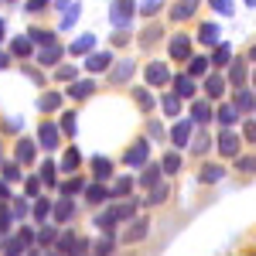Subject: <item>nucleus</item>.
<instances>
[{"label": "nucleus", "mask_w": 256, "mask_h": 256, "mask_svg": "<svg viewBox=\"0 0 256 256\" xmlns=\"http://www.w3.org/2000/svg\"><path fill=\"white\" fill-rule=\"evenodd\" d=\"M41 181H44V184H55V164H52V160L41 164Z\"/></svg>", "instance_id": "obj_38"}, {"label": "nucleus", "mask_w": 256, "mask_h": 256, "mask_svg": "<svg viewBox=\"0 0 256 256\" xmlns=\"http://www.w3.org/2000/svg\"><path fill=\"white\" fill-rule=\"evenodd\" d=\"M171 140H174V147H188V140H192V120H181V123H174Z\"/></svg>", "instance_id": "obj_8"}, {"label": "nucleus", "mask_w": 256, "mask_h": 256, "mask_svg": "<svg viewBox=\"0 0 256 256\" xmlns=\"http://www.w3.org/2000/svg\"><path fill=\"white\" fill-rule=\"evenodd\" d=\"M4 31H7V24H4V20H0V41H4Z\"/></svg>", "instance_id": "obj_59"}, {"label": "nucleus", "mask_w": 256, "mask_h": 256, "mask_svg": "<svg viewBox=\"0 0 256 256\" xmlns=\"http://www.w3.org/2000/svg\"><path fill=\"white\" fill-rule=\"evenodd\" d=\"M174 96L178 99H192L195 96V79H192V76H178L174 79Z\"/></svg>", "instance_id": "obj_9"}, {"label": "nucleus", "mask_w": 256, "mask_h": 256, "mask_svg": "<svg viewBox=\"0 0 256 256\" xmlns=\"http://www.w3.org/2000/svg\"><path fill=\"white\" fill-rule=\"evenodd\" d=\"M246 140H253V144H256V120L246 123Z\"/></svg>", "instance_id": "obj_53"}, {"label": "nucleus", "mask_w": 256, "mask_h": 256, "mask_svg": "<svg viewBox=\"0 0 256 256\" xmlns=\"http://www.w3.org/2000/svg\"><path fill=\"white\" fill-rule=\"evenodd\" d=\"M92 48H96V38H92V34H82L68 52H72V55H86V52H92Z\"/></svg>", "instance_id": "obj_15"}, {"label": "nucleus", "mask_w": 256, "mask_h": 256, "mask_svg": "<svg viewBox=\"0 0 256 256\" xmlns=\"http://www.w3.org/2000/svg\"><path fill=\"white\" fill-rule=\"evenodd\" d=\"M130 192H134V181H130V178H120V181H116V188H113L110 195L123 198V195H130Z\"/></svg>", "instance_id": "obj_32"}, {"label": "nucleus", "mask_w": 256, "mask_h": 256, "mask_svg": "<svg viewBox=\"0 0 256 256\" xmlns=\"http://www.w3.org/2000/svg\"><path fill=\"white\" fill-rule=\"evenodd\" d=\"M79 150H76V147H68V154H65V158H62V171H68V174H72V171H79Z\"/></svg>", "instance_id": "obj_20"}, {"label": "nucleus", "mask_w": 256, "mask_h": 256, "mask_svg": "<svg viewBox=\"0 0 256 256\" xmlns=\"http://www.w3.org/2000/svg\"><path fill=\"white\" fill-rule=\"evenodd\" d=\"M92 174H96L99 181H102V178H110V174H113V164H110L106 158H96V160H92Z\"/></svg>", "instance_id": "obj_23"}, {"label": "nucleus", "mask_w": 256, "mask_h": 256, "mask_svg": "<svg viewBox=\"0 0 256 256\" xmlns=\"http://www.w3.org/2000/svg\"><path fill=\"white\" fill-rule=\"evenodd\" d=\"M58 79L62 82H72V79H76V68H72V65H68V68H58Z\"/></svg>", "instance_id": "obj_52"}, {"label": "nucleus", "mask_w": 256, "mask_h": 256, "mask_svg": "<svg viewBox=\"0 0 256 256\" xmlns=\"http://www.w3.org/2000/svg\"><path fill=\"white\" fill-rule=\"evenodd\" d=\"M7 65H10V58H7V55L0 52V68H7Z\"/></svg>", "instance_id": "obj_58"}, {"label": "nucleus", "mask_w": 256, "mask_h": 256, "mask_svg": "<svg viewBox=\"0 0 256 256\" xmlns=\"http://www.w3.org/2000/svg\"><path fill=\"white\" fill-rule=\"evenodd\" d=\"M229 76H232V86H242V82H246V65H242V62H236Z\"/></svg>", "instance_id": "obj_37"}, {"label": "nucleus", "mask_w": 256, "mask_h": 256, "mask_svg": "<svg viewBox=\"0 0 256 256\" xmlns=\"http://www.w3.org/2000/svg\"><path fill=\"white\" fill-rule=\"evenodd\" d=\"M171 58H178V62H184V58H192V41L184 38V34H178V38H171Z\"/></svg>", "instance_id": "obj_5"}, {"label": "nucleus", "mask_w": 256, "mask_h": 256, "mask_svg": "<svg viewBox=\"0 0 256 256\" xmlns=\"http://www.w3.org/2000/svg\"><path fill=\"white\" fill-rule=\"evenodd\" d=\"M38 188H41V181H38V178H31V181H28V195H38Z\"/></svg>", "instance_id": "obj_55"}, {"label": "nucleus", "mask_w": 256, "mask_h": 256, "mask_svg": "<svg viewBox=\"0 0 256 256\" xmlns=\"http://www.w3.org/2000/svg\"><path fill=\"white\" fill-rule=\"evenodd\" d=\"M110 65H113V55H110V52H96V55L86 58V68H89L92 76H96V72H106Z\"/></svg>", "instance_id": "obj_6"}, {"label": "nucleus", "mask_w": 256, "mask_h": 256, "mask_svg": "<svg viewBox=\"0 0 256 256\" xmlns=\"http://www.w3.org/2000/svg\"><path fill=\"white\" fill-rule=\"evenodd\" d=\"M62 55H65V52H62L58 44L52 41V44H44V52H41V55H38V62H41V65H55V62H58Z\"/></svg>", "instance_id": "obj_11"}, {"label": "nucleus", "mask_w": 256, "mask_h": 256, "mask_svg": "<svg viewBox=\"0 0 256 256\" xmlns=\"http://www.w3.org/2000/svg\"><path fill=\"white\" fill-rule=\"evenodd\" d=\"M195 150H198V154H205V150H208V137H202V140H198V144H195Z\"/></svg>", "instance_id": "obj_57"}, {"label": "nucleus", "mask_w": 256, "mask_h": 256, "mask_svg": "<svg viewBox=\"0 0 256 256\" xmlns=\"http://www.w3.org/2000/svg\"><path fill=\"white\" fill-rule=\"evenodd\" d=\"M110 18H113V24H123V28H126V24H130V18H134V0H116Z\"/></svg>", "instance_id": "obj_3"}, {"label": "nucleus", "mask_w": 256, "mask_h": 256, "mask_svg": "<svg viewBox=\"0 0 256 256\" xmlns=\"http://www.w3.org/2000/svg\"><path fill=\"white\" fill-rule=\"evenodd\" d=\"M76 20H79V7H68V14L62 18V28H72Z\"/></svg>", "instance_id": "obj_47"}, {"label": "nucleus", "mask_w": 256, "mask_h": 256, "mask_svg": "<svg viewBox=\"0 0 256 256\" xmlns=\"http://www.w3.org/2000/svg\"><path fill=\"white\" fill-rule=\"evenodd\" d=\"M62 130H65L68 137L76 134V113H65V116H62Z\"/></svg>", "instance_id": "obj_44"}, {"label": "nucleus", "mask_w": 256, "mask_h": 256, "mask_svg": "<svg viewBox=\"0 0 256 256\" xmlns=\"http://www.w3.org/2000/svg\"><path fill=\"white\" fill-rule=\"evenodd\" d=\"M72 212H76V205H72V202H58V205H55V222H68Z\"/></svg>", "instance_id": "obj_27"}, {"label": "nucleus", "mask_w": 256, "mask_h": 256, "mask_svg": "<svg viewBox=\"0 0 256 256\" xmlns=\"http://www.w3.org/2000/svg\"><path fill=\"white\" fill-rule=\"evenodd\" d=\"M205 92H208L212 99H218L222 92H226V79H222V76H208V79H205Z\"/></svg>", "instance_id": "obj_12"}, {"label": "nucleus", "mask_w": 256, "mask_h": 256, "mask_svg": "<svg viewBox=\"0 0 256 256\" xmlns=\"http://www.w3.org/2000/svg\"><path fill=\"white\" fill-rule=\"evenodd\" d=\"M192 120H195V123H208V120H212V106H208V102H195V106H192Z\"/></svg>", "instance_id": "obj_17"}, {"label": "nucleus", "mask_w": 256, "mask_h": 256, "mask_svg": "<svg viewBox=\"0 0 256 256\" xmlns=\"http://www.w3.org/2000/svg\"><path fill=\"white\" fill-rule=\"evenodd\" d=\"M208 4L216 7L222 18H232V10H236V4H232V0H208Z\"/></svg>", "instance_id": "obj_30"}, {"label": "nucleus", "mask_w": 256, "mask_h": 256, "mask_svg": "<svg viewBox=\"0 0 256 256\" xmlns=\"http://www.w3.org/2000/svg\"><path fill=\"white\" fill-rule=\"evenodd\" d=\"M38 140H41V147H44V150H55V147H58V126H52V123H41Z\"/></svg>", "instance_id": "obj_7"}, {"label": "nucleus", "mask_w": 256, "mask_h": 256, "mask_svg": "<svg viewBox=\"0 0 256 256\" xmlns=\"http://www.w3.org/2000/svg\"><path fill=\"white\" fill-rule=\"evenodd\" d=\"M0 198H7V188H4V181H0Z\"/></svg>", "instance_id": "obj_60"}, {"label": "nucleus", "mask_w": 256, "mask_h": 256, "mask_svg": "<svg viewBox=\"0 0 256 256\" xmlns=\"http://www.w3.org/2000/svg\"><path fill=\"white\" fill-rule=\"evenodd\" d=\"M246 4H250V7H256V0H246Z\"/></svg>", "instance_id": "obj_62"}, {"label": "nucleus", "mask_w": 256, "mask_h": 256, "mask_svg": "<svg viewBox=\"0 0 256 256\" xmlns=\"http://www.w3.org/2000/svg\"><path fill=\"white\" fill-rule=\"evenodd\" d=\"M4 178H7V181H20L18 164H4Z\"/></svg>", "instance_id": "obj_49"}, {"label": "nucleus", "mask_w": 256, "mask_h": 256, "mask_svg": "<svg viewBox=\"0 0 256 256\" xmlns=\"http://www.w3.org/2000/svg\"><path fill=\"white\" fill-rule=\"evenodd\" d=\"M250 58H253V62H256V44H253V52H250Z\"/></svg>", "instance_id": "obj_61"}, {"label": "nucleus", "mask_w": 256, "mask_h": 256, "mask_svg": "<svg viewBox=\"0 0 256 256\" xmlns=\"http://www.w3.org/2000/svg\"><path fill=\"white\" fill-rule=\"evenodd\" d=\"M208 65H212L208 58H192V68H188V72H192V79H195V76H205V72H208Z\"/></svg>", "instance_id": "obj_33"}, {"label": "nucleus", "mask_w": 256, "mask_h": 256, "mask_svg": "<svg viewBox=\"0 0 256 256\" xmlns=\"http://www.w3.org/2000/svg\"><path fill=\"white\" fill-rule=\"evenodd\" d=\"M147 236V218H140V222H134V229L123 236V242H140V239Z\"/></svg>", "instance_id": "obj_18"}, {"label": "nucleus", "mask_w": 256, "mask_h": 256, "mask_svg": "<svg viewBox=\"0 0 256 256\" xmlns=\"http://www.w3.org/2000/svg\"><path fill=\"white\" fill-rule=\"evenodd\" d=\"M253 82H256V76H253Z\"/></svg>", "instance_id": "obj_63"}, {"label": "nucleus", "mask_w": 256, "mask_h": 256, "mask_svg": "<svg viewBox=\"0 0 256 256\" xmlns=\"http://www.w3.org/2000/svg\"><path fill=\"white\" fill-rule=\"evenodd\" d=\"M236 120H239V110H236V106H222V110H218V123H222V126H232Z\"/></svg>", "instance_id": "obj_24"}, {"label": "nucleus", "mask_w": 256, "mask_h": 256, "mask_svg": "<svg viewBox=\"0 0 256 256\" xmlns=\"http://www.w3.org/2000/svg\"><path fill=\"white\" fill-rule=\"evenodd\" d=\"M229 58H232V48H229V44H216L212 62H216V65H229Z\"/></svg>", "instance_id": "obj_29"}, {"label": "nucleus", "mask_w": 256, "mask_h": 256, "mask_svg": "<svg viewBox=\"0 0 256 256\" xmlns=\"http://www.w3.org/2000/svg\"><path fill=\"white\" fill-rule=\"evenodd\" d=\"M62 192H65V195H76V192H82V178H72L68 184H62Z\"/></svg>", "instance_id": "obj_46"}, {"label": "nucleus", "mask_w": 256, "mask_h": 256, "mask_svg": "<svg viewBox=\"0 0 256 256\" xmlns=\"http://www.w3.org/2000/svg\"><path fill=\"white\" fill-rule=\"evenodd\" d=\"M20 242H24V246H31V242H34V236H31V229H24V232H20Z\"/></svg>", "instance_id": "obj_56"}, {"label": "nucleus", "mask_w": 256, "mask_h": 256, "mask_svg": "<svg viewBox=\"0 0 256 256\" xmlns=\"http://www.w3.org/2000/svg\"><path fill=\"white\" fill-rule=\"evenodd\" d=\"M76 242H79V239L72 236V232H68V236H58V253H72V250H76Z\"/></svg>", "instance_id": "obj_36"}, {"label": "nucleus", "mask_w": 256, "mask_h": 256, "mask_svg": "<svg viewBox=\"0 0 256 256\" xmlns=\"http://www.w3.org/2000/svg\"><path fill=\"white\" fill-rule=\"evenodd\" d=\"M160 171H164V174H178V171H181V158H178V154H168V158L160 160Z\"/></svg>", "instance_id": "obj_26"}, {"label": "nucleus", "mask_w": 256, "mask_h": 256, "mask_svg": "<svg viewBox=\"0 0 256 256\" xmlns=\"http://www.w3.org/2000/svg\"><path fill=\"white\" fill-rule=\"evenodd\" d=\"M222 168L218 164H208V168H202V184H216V181H222Z\"/></svg>", "instance_id": "obj_16"}, {"label": "nucleus", "mask_w": 256, "mask_h": 256, "mask_svg": "<svg viewBox=\"0 0 256 256\" xmlns=\"http://www.w3.org/2000/svg\"><path fill=\"white\" fill-rule=\"evenodd\" d=\"M147 158H150V144H147V140H137L123 160H126L130 168H144V164H147Z\"/></svg>", "instance_id": "obj_2"}, {"label": "nucleus", "mask_w": 256, "mask_h": 256, "mask_svg": "<svg viewBox=\"0 0 256 256\" xmlns=\"http://www.w3.org/2000/svg\"><path fill=\"white\" fill-rule=\"evenodd\" d=\"M198 41H202V44H218V24H202Z\"/></svg>", "instance_id": "obj_14"}, {"label": "nucleus", "mask_w": 256, "mask_h": 256, "mask_svg": "<svg viewBox=\"0 0 256 256\" xmlns=\"http://www.w3.org/2000/svg\"><path fill=\"white\" fill-rule=\"evenodd\" d=\"M158 181H160V168L150 164V168L144 171V178H140V184H144V188H158Z\"/></svg>", "instance_id": "obj_25"}, {"label": "nucleus", "mask_w": 256, "mask_h": 256, "mask_svg": "<svg viewBox=\"0 0 256 256\" xmlns=\"http://www.w3.org/2000/svg\"><path fill=\"white\" fill-rule=\"evenodd\" d=\"M253 102H256V99L250 96V92H239V99H236V106H239V110H253Z\"/></svg>", "instance_id": "obj_48"}, {"label": "nucleus", "mask_w": 256, "mask_h": 256, "mask_svg": "<svg viewBox=\"0 0 256 256\" xmlns=\"http://www.w3.org/2000/svg\"><path fill=\"white\" fill-rule=\"evenodd\" d=\"M110 253H113V236L99 239V250H96V256H110Z\"/></svg>", "instance_id": "obj_45"}, {"label": "nucleus", "mask_w": 256, "mask_h": 256, "mask_svg": "<svg viewBox=\"0 0 256 256\" xmlns=\"http://www.w3.org/2000/svg\"><path fill=\"white\" fill-rule=\"evenodd\" d=\"M236 168H239V171H256V158H239Z\"/></svg>", "instance_id": "obj_50"}, {"label": "nucleus", "mask_w": 256, "mask_h": 256, "mask_svg": "<svg viewBox=\"0 0 256 256\" xmlns=\"http://www.w3.org/2000/svg\"><path fill=\"white\" fill-rule=\"evenodd\" d=\"M10 4H14V0H10Z\"/></svg>", "instance_id": "obj_64"}, {"label": "nucleus", "mask_w": 256, "mask_h": 256, "mask_svg": "<svg viewBox=\"0 0 256 256\" xmlns=\"http://www.w3.org/2000/svg\"><path fill=\"white\" fill-rule=\"evenodd\" d=\"M58 106H62L58 92H44V96H41V113H55Z\"/></svg>", "instance_id": "obj_21"}, {"label": "nucleus", "mask_w": 256, "mask_h": 256, "mask_svg": "<svg viewBox=\"0 0 256 256\" xmlns=\"http://www.w3.org/2000/svg\"><path fill=\"white\" fill-rule=\"evenodd\" d=\"M134 99H137L140 110H154V96H150L147 89H137V92H134Z\"/></svg>", "instance_id": "obj_31"}, {"label": "nucleus", "mask_w": 256, "mask_h": 256, "mask_svg": "<svg viewBox=\"0 0 256 256\" xmlns=\"http://www.w3.org/2000/svg\"><path fill=\"white\" fill-rule=\"evenodd\" d=\"M144 76H147V86H168V82H171V72H168L164 62H150Z\"/></svg>", "instance_id": "obj_1"}, {"label": "nucleus", "mask_w": 256, "mask_h": 256, "mask_svg": "<svg viewBox=\"0 0 256 256\" xmlns=\"http://www.w3.org/2000/svg\"><path fill=\"white\" fill-rule=\"evenodd\" d=\"M20 253H24V242H20V239H10L7 250H4V256H20Z\"/></svg>", "instance_id": "obj_42"}, {"label": "nucleus", "mask_w": 256, "mask_h": 256, "mask_svg": "<svg viewBox=\"0 0 256 256\" xmlns=\"http://www.w3.org/2000/svg\"><path fill=\"white\" fill-rule=\"evenodd\" d=\"M48 216H52V205H48V198H41L34 205V218H48Z\"/></svg>", "instance_id": "obj_41"}, {"label": "nucleus", "mask_w": 256, "mask_h": 256, "mask_svg": "<svg viewBox=\"0 0 256 256\" xmlns=\"http://www.w3.org/2000/svg\"><path fill=\"white\" fill-rule=\"evenodd\" d=\"M130 76H134V62H123L116 72H113V79H116V82H126Z\"/></svg>", "instance_id": "obj_34"}, {"label": "nucleus", "mask_w": 256, "mask_h": 256, "mask_svg": "<svg viewBox=\"0 0 256 256\" xmlns=\"http://www.w3.org/2000/svg\"><path fill=\"white\" fill-rule=\"evenodd\" d=\"M28 38H31V41H38V44H52V41H55V34H52V31H31Z\"/></svg>", "instance_id": "obj_40"}, {"label": "nucleus", "mask_w": 256, "mask_h": 256, "mask_svg": "<svg viewBox=\"0 0 256 256\" xmlns=\"http://www.w3.org/2000/svg\"><path fill=\"white\" fill-rule=\"evenodd\" d=\"M14 55H18V58H28V55H31V41L18 38V41H14Z\"/></svg>", "instance_id": "obj_35"}, {"label": "nucleus", "mask_w": 256, "mask_h": 256, "mask_svg": "<svg viewBox=\"0 0 256 256\" xmlns=\"http://www.w3.org/2000/svg\"><path fill=\"white\" fill-rule=\"evenodd\" d=\"M164 198H168V188H164V184H158V188H154V195L147 198V205H160Z\"/></svg>", "instance_id": "obj_43"}, {"label": "nucleus", "mask_w": 256, "mask_h": 256, "mask_svg": "<svg viewBox=\"0 0 256 256\" xmlns=\"http://www.w3.org/2000/svg\"><path fill=\"white\" fill-rule=\"evenodd\" d=\"M158 10H160V0H144L140 4V14H147V18H154Z\"/></svg>", "instance_id": "obj_39"}, {"label": "nucleus", "mask_w": 256, "mask_h": 256, "mask_svg": "<svg viewBox=\"0 0 256 256\" xmlns=\"http://www.w3.org/2000/svg\"><path fill=\"white\" fill-rule=\"evenodd\" d=\"M160 106H164V113H168V116H178V113H181V99H178L174 92H171V96H164Z\"/></svg>", "instance_id": "obj_28"}, {"label": "nucleus", "mask_w": 256, "mask_h": 256, "mask_svg": "<svg viewBox=\"0 0 256 256\" xmlns=\"http://www.w3.org/2000/svg\"><path fill=\"white\" fill-rule=\"evenodd\" d=\"M218 150H222V158H236L239 154V134L226 130V134L218 137Z\"/></svg>", "instance_id": "obj_4"}, {"label": "nucleus", "mask_w": 256, "mask_h": 256, "mask_svg": "<svg viewBox=\"0 0 256 256\" xmlns=\"http://www.w3.org/2000/svg\"><path fill=\"white\" fill-rule=\"evenodd\" d=\"M18 160L20 164H31V160H34V144H31V140H20L18 144Z\"/></svg>", "instance_id": "obj_22"}, {"label": "nucleus", "mask_w": 256, "mask_h": 256, "mask_svg": "<svg viewBox=\"0 0 256 256\" xmlns=\"http://www.w3.org/2000/svg\"><path fill=\"white\" fill-rule=\"evenodd\" d=\"M86 198H89L92 205H102V202L110 198V192H106L102 184H89V188H86Z\"/></svg>", "instance_id": "obj_19"}, {"label": "nucleus", "mask_w": 256, "mask_h": 256, "mask_svg": "<svg viewBox=\"0 0 256 256\" xmlns=\"http://www.w3.org/2000/svg\"><path fill=\"white\" fill-rule=\"evenodd\" d=\"M55 239V229H41V236H38V242H52Z\"/></svg>", "instance_id": "obj_54"}, {"label": "nucleus", "mask_w": 256, "mask_h": 256, "mask_svg": "<svg viewBox=\"0 0 256 256\" xmlns=\"http://www.w3.org/2000/svg\"><path fill=\"white\" fill-rule=\"evenodd\" d=\"M195 10H198V0H178L174 10H171V18H174V20H188Z\"/></svg>", "instance_id": "obj_10"}, {"label": "nucleus", "mask_w": 256, "mask_h": 256, "mask_svg": "<svg viewBox=\"0 0 256 256\" xmlns=\"http://www.w3.org/2000/svg\"><path fill=\"white\" fill-rule=\"evenodd\" d=\"M44 7H48V0H28V10H31V14H38Z\"/></svg>", "instance_id": "obj_51"}, {"label": "nucleus", "mask_w": 256, "mask_h": 256, "mask_svg": "<svg viewBox=\"0 0 256 256\" xmlns=\"http://www.w3.org/2000/svg\"><path fill=\"white\" fill-rule=\"evenodd\" d=\"M92 89H96V82H76V86H68V96L72 99H89Z\"/></svg>", "instance_id": "obj_13"}]
</instances>
